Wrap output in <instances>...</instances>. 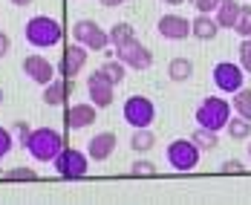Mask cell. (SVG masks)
Wrapping results in <instances>:
<instances>
[{"mask_svg": "<svg viewBox=\"0 0 251 205\" xmlns=\"http://www.w3.org/2000/svg\"><path fill=\"white\" fill-rule=\"evenodd\" d=\"M26 44L29 47H35V50H50V47H58L61 44V38H64V29L61 24L50 18V15H35V18H29L26 21Z\"/></svg>", "mask_w": 251, "mask_h": 205, "instance_id": "obj_1", "label": "cell"}, {"mask_svg": "<svg viewBox=\"0 0 251 205\" xmlns=\"http://www.w3.org/2000/svg\"><path fill=\"white\" fill-rule=\"evenodd\" d=\"M26 151L29 156L35 159V162H55V156L64 151V136L58 133V130L52 128H35L32 130V136H29V142H26Z\"/></svg>", "mask_w": 251, "mask_h": 205, "instance_id": "obj_2", "label": "cell"}, {"mask_svg": "<svg viewBox=\"0 0 251 205\" xmlns=\"http://www.w3.org/2000/svg\"><path fill=\"white\" fill-rule=\"evenodd\" d=\"M228 119H231V102L226 99H220V96H208V99H202L200 107H197V113H194V122L200 125V128H208V130H226Z\"/></svg>", "mask_w": 251, "mask_h": 205, "instance_id": "obj_3", "label": "cell"}, {"mask_svg": "<svg viewBox=\"0 0 251 205\" xmlns=\"http://www.w3.org/2000/svg\"><path fill=\"white\" fill-rule=\"evenodd\" d=\"M52 168H55V174L61 179H84L87 171H90V156L84 151H75V148H64L55 156Z\"/></svg>", "mask_w": 251, "mask_h": 205, "instance_id": "obj_4", "label": "cell"}, {"mask_svg": "<svg viewBox=\"0 0 251 205\" xmlns=\"http://www.w3.org/2000/svg\"><path fill=\"white\" fill-rule=\"evenodd\" d=\"M200 148L191 142V139H174L171 145H168V151H165V159H168V165L179 171V174H188V171H194L197 165H200Z\"/></svg>", "mask_w": 251, "mask_h": 205, "instance_id": "obj_5", "label": "cell"}, {"mask_svg": "<svg viewBox=\"0 0 251 205\" xmlns=\"http://www.w3.org/2000/svg\"><path fill=\"white\" fill-rule=\"evenodd\" d=\"M73 38H75V44L87 47L90 52L110 50V32L101 29V26L96 24V21H90V18H81V21L73 24Z\"/></svg>", "mask_w": 251, "mask_h": 205, "instance_id": "obj_6", "label": "cell"}, {"mask_svg": "<svg viewBox=\"0 0 251 205\" xmlns=\"http://www.w3.org/2000/svg\"><path fill=\"white\" fill-rule=\"evenodd\" d=\"M122 116L130 128H151L156 122V104L148 96H130L122 107Z\"/></svg>", "mask_w": 251, "mask_h": 205, "instance_id": "obj_7", "label": "cell"}, {"mask_svg": "<svg viewBox=\"0 0 251 205\" xmlns=\"http://www.w3.org/2000/svg\"><path fill=\"white\" fill-rule=\"evenodd\" d=\"M211 76H214L217 90H220V93H228V96H234L237 90L246 87V70H243L240 64H234V61H220Z\"/></svg>", "mask_w": 251, "mask_h": 205, "instance_id": "obj_8", "label": "cell"}, {"mask_svg": "<svg viewBox=\"0 0 251 205\" xmlns=\"http://www.w3.org/2000/svg\"><path fill=\"white\" fill-rule=\"evenodd\" d=\"M116 58L125 64L127 70H151L153 67V52L139 38H133V41H127L125 47H119L116 50Z\"/></svg>", "mask_w": 251, "mask_h": 205, "instance_id": "obj_9", "label": "cell"}, {"mask_svg": "<svg viewBox=\"0 0 251 205\" xmlns=\"http://www.w3.org/2000/svg\"><path fill=\"white\" fill-rule=\"evenodd\" d=\"M55 73H58V67L52 64L50 58L38 55V52H32V55L24 58V76L29 81H35V84H41V87H47L50 81H55Z\"/></svg>", "mask_w": 251, "mask_h": 205, "instance_id": "obj_10", "label": "cell"}, {"mask_svg": "<svg viewBox=\"0 0 251 205\" xmlns=\"http://www.w3.org/2000/svg\"><path fill=\"white\" fill-rule=\"evenodd\" d=\"M87 96H90V102L96 104L99 110L101 107H110L113 104V96H116V84L104 76L101 70H96L93 76L87 78Z\"/></svg>", "mask_w": 251, "mask_h": 205, "instance_id": "obj_11", "label": "cell"}, {"mask_svg": "<svg viewBox=\"0 0 251 205\" xmlns=\"http://www.w3.org/2000/svg\"><path fill=\"white\" fill-rule=\"evenodd\" d=\"M156 32H159L165 41H185V38L191 35V21L182 18V15H176V12H168V15L159 18Z\"/></svg>", "mask_w": 251, "mask_h": 205, "instance_id": "obj_12", "label": "cell"}, {"mask_svg": "<svg viewBox=\"0 0 251 205\" xmlns=\"http://www.w3.org/2000/svg\"><path fill=\"white\" fill-rule=\"evenodd\" d=\"M87 58H90V50L81 47V44H70L64 55H61V64H58V73L64 78H75L84 67H87Z\"/></svg>", "mask_w": 251, "mask_h": 205, "instance_id": "obj_13", "label": "cell"}, {"mask_svg": "<svg viewBox=\"0 0 251 205\" xmlns=\"http://www.w3.org/2000/svg\"><path fill=\"white\" fill-rule=\"evenodd\" d=\"M116 145H119V139H116V133L113 130H101L96 133L90 142H87V156L93 159V162H107L113 151H116Z\"/></svg>", "mask_w": 251, "mask_h": 205, "instance_id": "obj_14", "label": "cell"}, {"mask_svg": "<svg viewBox=\"0 0 251 205\" xmlns=\"http://www.w3.org/2000/svg\"><path fill=\"white\" fill-rule=\"evenodd\" d=\"M96 116H99V107L93 102H78L67 110V119H64V122H67L70 130H84L96 122Z\"/></svg>", "mask_w": 251, "mask_h": 205, "instance_id": "obj_15", "label": "cell"}, {"mask_svg": "<svg viewBox=\"0 0 251 205\" xmlns=\"http://www.w3.org/2000/svg\"><path fill=\"white\" fill-rule=\"evenodd\" d=\"M191 35H194L197 41H214V38L220 35V24H217V18L200 12V15L191 21Z\"/></svg>", "mask_w": 251, "mask_h": 205, "instance_id": "obj_16", "label": "cell"}, {"mask_svg": "<svg viewBox=\"0 0 251 205\" xmlns=\"http://www.w3.org/2000/svg\"><path fill=\"white\" fill-rule=\"evenodd\" d=\"M67 96H70V78H55L44 87V104H50V107L64 104Z\"/></svg>", "mask_w": 251, "mask_h": 205, "instance_id": "obj_17", "label": "cell"}, {"mask_svg": "<svg viewBox=\"0 0 251 205\" xmlns=\"http://www.w3.org/2000/svg\"><path fill=\"white\" fill-rule=\"evenodd\" d=\"M240 9H243V3H237V0H226V3L214 12V18H217L220 29H234L237 18H240Z\"/></svg>", "mask_w": 251, "mask_h": 205, "instance_id": "obj_18", "label": "cell"}, {"mask_svg": "<svg viewBox=\"0 0 251 205\" xmlns=\"http://www.w3.org/2000/svg\"><path fill=\"white\" fill-rule=\"evenodd\" d=\"M168 78L176 81V84L191 81V78H194V61H191V58H174V61L168 64Z\"/></svg>", "mask_w": 251, "mask_h": 205, "instance_id": "obj_19", "label": "cell"}, {"mask_svg": "<svg viewBox=\"0 0 251 205\" xmlns=\"http://www.w3.org/2000/svg\"><path fill=\"white\" fill-rule=\"evenodd\" d=\"M153 145H156V136H153L151 128H133L130 148H133L136 154H148V151H153Z\"/></svg>", "mask_w": 251, "mask_h": 205, "instance_id": "obj_20", "label": "cell"}, {"mask_svg": "<svg viewBox=\"0 0 251 205\" xmlns=\"http://www.w3.org/2000/svg\"><path fill=\"white\" fill-rule=\"evenodd\" d=\"M226 133L234 139V142H246V139H251V122L234 113V116L228 119V125H226Z\"/></svg>", "mask_w": 251, "mask_h": 205, "instance_id": "obj_21", "label": "cell"}, {"mask_svg": "<svg viewBox=\"0 0 251 205\" xmlns=\"http://www.w3.org/2000/svg\"><path fill=\"white\" fill-rule=\"evenodd\" d=\"M191 142H194L200 151H217V148H220V133H217V130H208V128H197L191 133Z\"/></svg>", "mask_w": 251, "mask_h": 205, "instance_id": "obj_22", "label": "cell"}, {"mask_svg": "<svg viewBox=\"0 0 251 205\" xmlns=\"http://www.w3.org/2000/svg\"><path fill=\"white\" fill-rule=\"evenodd\" d=\"M107 32H110V47H113V50L125 47L127 41H133V38H136V29H133L130 24H125V21H122V24H113Z\"/></svg>", "mask_w": 251, "mask_h": 205, "instance_id": "obj_23", "label": "cell"}, {"mask_svg": "<svg viewBox=\"0 0 251 205\" xmlns=\"http://www.w3.org/2000/svg\"><path fill=\"white\" fill-rule=\"evenodd\" d=\"M99 70H101V73H104L107 78H110L116 87H119V84L125 81V76H127V67L122 64V61H119V58H107V61H104V64L99 67Z\"/></svg>", "mask_w": 251, "mask_h": 205, "instance_id": "obj_24", "label": "cell"}, {"mask_svg": "<svg viewBox=\"0 0 251 205\" xmlns=\"http://www.w3.org/2000/svg\"><path fill=\"white\" fill-rule=\"evenodd\" d=\"M231 107H234V113H237V116H243V119H249V122H251V90H246V87H243V90H237Z\"/></svg>", "mask_w": 251, "mask_h": 205, "instance_id": "obj_25", "label": "cell"}, {"mask_svg": "<svg viewBox=\"0 0 251 205\" xmlns=\"http://www.w3.org/2000/svg\"><path fill=\"white\" fill-rule=\"evenodd\" d=\"M234 32L240 35V38H251V6L243 3V9H240V18H237V24H234Z\"/></svg>", "mask_w": 251, "mask_h": 205, "instance_id": "obj_26", "label": "cell"}, {"mask_svg": "<svg viewBox=\"0 0 251 205\" xmlns=\"http://www.w3.org/2000/svg\"><path fill=\"white\" fill-rule=\"evenodd\" d=\"M3 179H9V182H35L38 179V171H32V168H9V171L3 174Z\"/></svg>", "mask_w": 251, "mask_h": 205, "instance_id": "obj_27", "label": "cell"}, {"mask_svg": "<svg viewBox=\"0 0 251 205\" xmlns=\"http://www.w3.org/2000/svg\"><path fill=\"white\" fill-rule=\"evenodd\" d=\"M130 174H133V177H156V165L148 162V159H136V162L130 165Z\"/></svg>", "mask_w": 251, "mask_h": 205, "instance_id": "obj_28", "label": "cell"}, {"mask_svg": "<svg viewBox=\"0 0 251 205\" xmlns=\"http://www.w3.org/2000/svg\"><path fill=\"white\" fill-rule=\"evenodd\" d=\"M12 148H15V133L6 130V128H0V159L12 154Z\"/></svg>", "mask_w": 251, "mask_h": 205, "instance_id": "obj_29", "label": "cell"}, {"mask_svg": "<svg viewBox=\"0 0 251 205\" xmlns=\"http://www.w3.org/2000/svg\"><path fill=\"white\" fill-rule=\"evenodd\" d=\"M12 133H15V139L26 148V142H29V136H32V128H29V122L21 119V122H15V125H12Z\"/></svg>", "mask_w": 251, "mask_h": 205, "instance_id": "obj_30", "label": "cell"}, {"mask_svg": "<svg viewBox=\"0 0 251 205\" xmlns=\"http://www.w3.org/2000/svg\"><path fill=\"white\" fill-rule=\"evenodd\" d=\"M240 67L251 76V38H243L240 44Z\"/></svg>", "mask_w": 251, "mask_h": 205, "instance_id": "obj_31", "label": "cell"}, {"mask_svg": "<svg viewBox=\"0 0 251 205\" xmlns=\"http://www.w3.org/2000/svg\"><path fill=\"white\" fill-rule=\"evenodd\" d=\"M191 3H194V9H197V12L214 15V12H217V9H220V6H223L226 0H191Z\"/></svg>", "mask_w": 251, "mask_h": 205, "instance_id": "obj_32", "label": "cell"}, {"mask_svg": "<svg viewBox=\"0 0 251 205\" xmlns=\"http://www.w3.org/2000/svg\"><path fill=\"white\" fill-rule=\"evenodd\" d=\"M220 171H223V174H246V165H243L240 159H226V162L220 165Z\"/></svg>", "mask_w": 251, "mask_h": 205, "instance_id": "obj_33", "label": "cell"}, {"mask_svg": "<svg viewBox=\"0 0 251 205\" xmlns=\"http://www.w3.org/2000/svg\"><path fill=\"white\" fill-rule=\"evenodd\" d=\"M9 50H12V41H9V35L0 29V58H6V55H9Z\"/></svg>", "mask_w": 251, "mask_h": 205, "instance_id": "obj_34", "label": "cell"}, {"mask_svg": "<svg viewBox=\"0 0 251 205\" xmlns=\"http://www.w3.org/2000/svg\"><path fill=\"white\" fill-rule=\"evenodd\" d=\"M104 9H116V6H125V3H130V0H99Z\"/></svg>", "mask_w": 251, "mask_h": 205, "instance_id": "obj_35", "label": "cell"}, {"mask_svg": "<svg viewBox=\"0 0 251 205\" xmlns=\"http://www.w3.org/2000/svg\"><path fill=\"white\" fill-rule=\"evenodd\" d=\"M162 3H165V6H182L185 0H162Z\"/></svg>", "mask_w": 251, "mask_h": 205, "instance_id": "obj_36", "label": "cell"}, {"mask_svg": "<svg viewBox=\"0 0 251 205\" xmlns=\"http://www.w3.org/2000/svg\"><path fill=\"white\" fill-rule=\"evenodd\" d=\"M12 3H15V6H29L32 0H12Z\"/></svg>", "mask_w": 251, "mask_h": 205, "instance_id": "obj_37", "label": "cell"}, {"mask_svg": "<svg viewBox=\"0 0 251 205\" xmlns=\"http://www.w3.org/2000/svg\"><path fill=\"white\" fill-rule=\"evenodd\" d=\"M0 104H3V87H0Z\"/></svg>", "mask_w": 251, "mask_h": 205, "instance_id": "obj_38", "label": "cell"}, {"mask_svg": "<svg viewBox=\"0 0 251 205\" xmlns=\"http://www.w3.org/2000/svg\"><path fill=\"white\" fill-rule=\"evenodd\" d=\"M249 159H251V145H249Z\"/></svg>", "mask_w": 251, "mask_h": 205, "instance_id": "obj_39", "label": "cell"}]
</instances>
